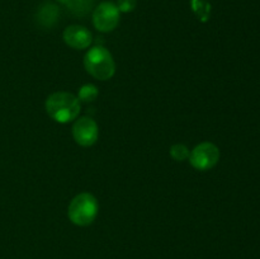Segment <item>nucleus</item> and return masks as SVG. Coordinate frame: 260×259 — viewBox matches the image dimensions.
<instances>
[{
	"instance_id": "obj_13",
	"label": "nucleus",
	"mask_w": 260,
	"mask_h": 259,
	"mask_svg": "<svg viewBox=\"0 0 260 259\" xmlns=\"http://www.w3.org/2000/svg\"><path fill=\"white\" fill-rule=\"evenodd\" d=\"M137 0H118L117 2V8L119 13H129L136 8Z\"/></svg>"
},
{
	"instance_id": "obj_12",
	"label": "nucleus",
	"mask_w": 260,
	"mask_h": 259,
	"mask_svg": "<svg viewBox=\"0 0 260 259\" xmlns=\"http://www.w3.org/2000/svg\"><path fill=\"white\" fill-rule=\"evenodd\" d=\"M189 149L183 144H175L170 147V156L175 160V161H183L189 157Z\"/></svg>"
},
{
	"instance_id": "obj_5",
	"label": "nucleus",
	"mask_w": 260,
	"mask_h": 259,
	"mask_svg": "<svg viewBox=\"0 0 260 259\" xmlns=\"http://www.w3.org/2000/svg\"><path fill=\"white\" fill-rule=\"evenodd\" d=\"M119 23V10L112 2H103L94 9L93 24L99 32H112Z\"/></svg>"
},
{
	"instance_id": "obj_3",
	"label": "nucleus",
	"mask_w": 260,
	"mask_h": 259,
	"mask_svg": "<svg viewBox=\"0 0 260 259\" xmlns=\"http://www.w3.org/2000/svg\"><path fill=\"white\" fill-rule=\"evenodd\" d=\"M98 201L90 193H80L75 196L68 208V216L76 226H88L98 216Z\"/></svg>"
},
{
	"instance_id": "obj_7",
	"label": "nucleus",
	"mask_w": 260,
	"mask_h": 259,
	"mask_svg": "<svg viewBox=\"0 0 260 259\" xmlns=\"http://www.w3.org/2000/svg\"><path fill=\"white\" fill-rule=\"evenodd\" d=\"M63 41L69 47L74 50H84L90 46L91 33L83 25H70L63 30Z\"/></svg>"
},
{
	"instance_id": "obj_1",
	"label": "nucleus",
	"mask_w": 260,
	"mask_h": 259,
	"mask_svg": "<svg viewBox=\"0 0 260 259\" xmlns=\"http://www.w3.org/2000/svg\"><path fill=\"white\" fill-rule=\"evenodd\" d=\"M45 108L55 122L69 123L80 113V101L68 91H56L46 99Z\"/></svg>"
},
{
	"instance_id": "obj_6",
	"label": "nucleus",
	"mask_w": 260,
	"mask_h": 259,
	"mask_svg": "<svg viewBox=\"0 0 260 259\" xmlns=\"http://www.w3.org/2000/svg\"><path fill=\"white\" fill-rule=\"evenodd\" d=\"M73 136L78 145L83 147H89L94 145L98 140L99 130L98 124L90 117H81L76 119L73 126Z\"/></svg>"
},
{
	"instance_id": "obj_8",
	"label": "nucleus",
	"mask_w": 260,
	"mask_h": 259,
	"mask_svg": "<svg viewBox=\"0 0 260 259\" xmlns=\"http://www.w3.org/2000/svg\"><path fill=\"white\" fill-rule=\"evenodd\" d=\"M58 17H60V9L57 8V5L51 2H45L38 7L35 19L37 25L50 29V28L55 27Z\"/></svg>"
},
{
	"instance_id": "obj_10",
	"label": "nucleus",
	"mask_w": 260,
	"mask_h": 259,
	"mask_svg": "<svg viewBox=\"0 0 260 259\" xmlns=\"http://www.w3.org/2000/svg\"><path fill=\"white\" fill-rule=\"evenodd\" d=\"M190 8L201 22H207L211 15V4L208 0H190Z\"/></svg>"
},
{
	"instance_id": "obj_14",
	"label": "nucleus",
	"mask_w": 260,
	"mask_h": 259,
	"mask_svg": "<svg viewBox=\"0 0 260 259\" xmlns=\"http://www.w3.org/2000/svg\"><path fill=\"white\" fill-rule=\"evenodd\" d=\"M56 2L61 3V4H68V3H69V0H56Z\"/></svg>"
},
{
	"instance_id": "obj_2",
	"label": "nucleus",
	"mask_w": 260,
	"mask_h": 259,
	"mask_svg": "<svg viewBox=\"0 0 260 259\" xmlns=\"http://www.w3.org/2000/svg\"><path fill=\"white\" fill-rule=\"evenodd\" d=\"M84 68L86 73L98 80H109L116 73L113 56L102 46L91 47L84 56Z\"/></svg>"
},
{
	"instance_id": "obj_4",
	"label": "nucleus",
	"mask_w": 260,
	"mask_h": 259,
	"mask_svg": "<svg viewBox=\"0 0 260 259\" xmlns=\"http://www.w3.org/2000/svg\"><path fill=\"white\" fill-rule=\"evenodd\" d=\"M190 165L200 172H206L215 167L220 160V150L212 142H202L190 151Z\"/></svg>"
},
{
	"instance_id": "obj_11",
	"label": "nucleus",
	"mask_w": 260,
	"mask_h": 259,
	"mask_svg": "<svg viewBox=\"0 0 260 259\" xmlns=\"http://www.w3.org/2000/svg\"><path fill=\"white\" fill-rule=\"evenodd\" d=\"M98 94L99 91L95 85H93V84H85V85H83L79 89L78 99L80 102H84V103H90V102L95 101Z\"/></svg>"
},
{
	"instance_id": "obj_9",
	"label": "nucleus",
	"mask_w": 260,
	"mask_h": 259,
	"mask_svg": "<svg viewBox=\"0 0 260 259\" xmlns=\"http://www.w3.org/2000/svg\"><path fill=\"white\" fill-rule=\"evenodd\" d=\"M68 9L75 17H85L91 12L94 7V0H69Z\"/></svg>"
}]
</instances>
